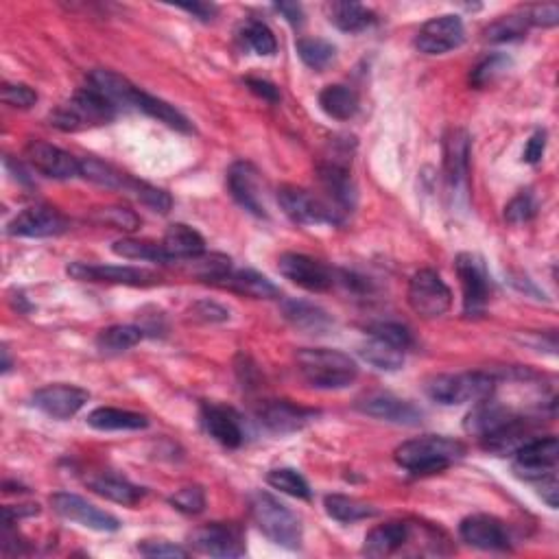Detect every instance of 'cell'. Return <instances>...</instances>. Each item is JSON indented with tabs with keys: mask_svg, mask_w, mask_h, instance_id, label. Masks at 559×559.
I'll return each mask as SVG.
<instances>
[{
	"mask_svg": "<svg viewBox=\"0 0 559 559\" xmlns=\"http://www.w3.org/2000/svg\"><path fill=\"white\" fill-rule=\"evenodd\" d=\"M535 210H538V206H535V199L531 193H520L518 197H514L507 204L505 208V219L511 223V225H520V223H527L535 217Z\"/></svg>",
	"mask_w": 559,
	"mask_h": 559,
	"instance_id": "49",
	"label": "cell"
},
{
	"mask_svg": "<svg viewBox=\"0 0 559 559\" xmlns=\"http://www.w3.org/2000/svg\"><path fill=\"white\" fill-rule=\"evenodd\" d=\"M51 507L62 518H66L70 522H77V525L92 529V531L112 533V531L121 529V522H118V518L107 514V511L99 509L97 505L88 503L86 498H81L77 494L57 492L51 496Z\"/></svg>",
	"mask_w": 559,
	"mask_h": 559,
	"instance_id": "14",
	"label": "cell"
},
{
	"mask_svg": "<svg viewBox=\"0 0 559 559\" xmlns=\"http://www.w3.org/2000/svg\"><path fill=\"white\" fill-rule=\"evenodd\" d=\"M195 551L210 557H243L247 553L245 533L232 522H210L188 535Z\"/></svg>",
	"mask_w": 559,
	"mask_h": 559,
	"instance_id": "10",
	"label": "cell"
},
{
	"mask_svg": "<svg viewBox=\"0 0 559 559\" xmlns=\"http://www.w3.org/2000/svg\"><path fill=\"white\" fill-rule=\"evenodd\" d=\"M88 485L94 494H99V496L107 498V501L125 505V507L136 505L140 498L145 496V490H142V487L129 483L127 479L112 477V474H101V477H94L88 481Z\"/></svg>",
	"mask_w": 559,
	"mask_h": 559,
	"instance_id": "34",
	"label": "cell"
},
{
	"mask_svg": "<svg viewBox=\"0 0 559 559\" xmlns=\"http://www.w3.org/2000/svg\"><path fill=\"white\" fill-rule=\"evenodd\" d=\"M511 66V59L507 55H490L485 57L481 64L474 66V70L470 73V83L474 88H485L487 83L496 81L503 73H507V68Z\"/></svg>",
	"mask_w": 559,
	"mask_h": 559,
	"instance_id": "46",
	"label": "cell"
},
{
	"mask_svg": "<svg viewBox=\"0 0 559 559\" xmlns=\"http://www.w3.org/2000/svg\"><path fill=\"white\" fill-rule=\"evenodd\" d=\"M317 411L297 407L289 400H267L256 409V420L263 424L267 431L276 435H291L302 431L306 424L317 418Z\"/></svg>",
	"mask_w": 559,
	"mask_h": 559,
	"instance_id": "21",
	"label": "cell"
},
{
	"mask_svg": "<svg viewBox=\"0 0 559 559\" xmlns=\"http://www.w3.org/2000/svg\"><path fill=\"white\" fill-rule=\"evenodd\" d=\"M68 230V221L62 212L51 206H29L18 212L7 225L9 236H22V239H51Z\"/></svg>",
	"mask_w": 559,
	"mask_h": 559,
	"instance_id": "15",
	"label": "cell"
},
{
	"mask_svg": "<svg viewBox=\"0 0 559 559\" xmlns=\"http://www.w3.org/2000/svg\"><path fill=\"white\" fill-rule=\"evenodd\" d=\"M162 245L166 249V254L171 256V260H190L197 258L206 252V241L195 228H190L186 223H173L169 230H166Z\"/></svg>",
	"mask_w": 559,
	"mask_h": 559,
	"instance_id": "30",
	"label": "cell"
},
{
	"mask_svg": "<svg viewBox=\"0 0 559 559\" xmlns=\"http://www.w3.org/2000/svg\"><path fill=\"white\" fill-rule=\"evenodd\" d=\"M88 86L101 94V97L114 105L118 112L121 110H136V99H138V88L134 86L132 81H127L123 75L114 73V70H92L90 77H88Z\"/></svg>",
	"mask_w": 559,
	"mask_h": 559,
	"instance_id": "26",
	"label": "cell"
},
{
	"mask_svg": "<svg viewBox=\"0 0 559 559\" xmlns=\"http://www.w3.org/2000/svg\"><path fill=\"white\" fill-rule=\"evenodd\" d=\"M180 9L188 11V14H193L197 20H204V22H210L214 16H217V5H210V3H184V5H177Z\"/></svg>",
	"mask_w": 559,
	"mask_h": 559,
	"instance_id": "58",
	"label": "cell"
},
{
	"mask_svg": "<svg viewBox=\"0 0 559 559\" xmlns=\"http://www.w3.org/2000/svg\"><path fill=\"white\" fill-rule=\"evenodd\" d=\"M112 252L127 260H149V263H160L169 265L173 263L171 256L166 254L162 243L153 241H142V239H121L112 245Z\"/></svg>",
	"mask_w": 559,
	"mask_h": 559,
	"instance_id": "37",
	"label": "cell"
},
{
	"mask_svg": "<svg viewBox=\"0 0 559 559\" xmlns=\"http://www.w3.org/2000/svg\"><path fill=\"white\" fill-rule=\"evenodd\" d=\"M97 217L99 223L110 225L114 230H125V232H136L140 228V217L129 208H118V206H110V208H101L97 210Z\"/></svg>",
	"mask_w": 559,
	"mask_h": 559,
	"instance_id": "48",
	"label": "cell"
},
{
	"mask_svg": "<svg viewBox=\"0 0 559 559\" xmlns=\"http://www.w3.org/2000/svg\"><path fill=\"white\" fill-rule=\"evenodd\" d=\"M86 422L94 431H142L149 426L147 415L114 407L94 409Z\"/></svg>",
	"mask_w": 559,
	"mask_h": 559,
	"instance_id": "31",
	"label": "cell"
},
{
	"mask_svg": "<svg viewBox=\"0 0 559 559\" xmlns=\"http://www.w3.org/2000/svg\"><path fill=\"white\" fill-rule=\"evenodd\" d=\"M116 114L118 110L114 105L86 86L73 99L57 107L51 114V125L57 127L59 132H83V129L101 127L114 121Z\"/></svg>",
	"mask_w": 559,
	"mask_h": 559,
	"instance_id": "4",
	"label": "cell"
},
{
	"mask_svg": "<svg viewBox=\"0 0 559 559\" xmlns=\"http://www.w3.org/2000/svg\"><path fill=\"white\" fill-rule=\"evenodd\" d=\"M514 470L522 479L540 481L546 474H553L557 459H559V444L557 437H531L529 442L522 444L516 450Z\"/></svg>",
	"mask_w": 559,
	"mask_h": 559,
	"instance_id": "18",
	"label": "cell"
},
{
	"mask_svg": "<svg viewBox=\"0 0 559 559\" xmlns=\"http://www.w3.org/2000/svg\"><path fill=\"white\" fill-rule=\"evenodd\" d=\"M88 400L90 394L86 389L75 385H64V383L42 387L35 391L31 398L35 409H40L42 413L55 420H70L73 415H77L83 407H86Z\"/></svg>",
	"mask_w": 559,
	"mask_h": 559,
	"instance_id": "20",
	"label": "cell"
},
{
	"mask_svg": "<svg viewBox=\"0 0 559 559\" xmlns=\"http://www.w3.org/2000/svg\"><path fill=\"white\" fill-rule=\"evenodd\" d=\"M529 22L538 27H555L559 22V7L557 5H538L529 11Z\"/></svg>",
	"mask_w": 559,
	"mask_h": 559,
	"instance_id": "53",
	"label": "cell"
},
{
	"mask_svg": "<svg viewBox=\"0 0 559 559\" xmlns=\"http://www.w3.org/2000/svg\"><path fill=\"white\" fill-rule=\"evenodd\" d=\"M267 483L273 490H280L282 494H289L293 498H302L308 501L311 498V485L302 477L300 472L293 468H276L267 474Z\"/></svg>",
	"mask_w": 559,
	"mask_h": 559,
	"instance_id": "43",
	"label": "cell"
},
{
	"mask_svg": "<svg viewBox=\"0 0 559 559\" xmlns=\"http://www.w3.org/2000/svg\"><path fill=\"white\" fill-rule=\"evenodd\" d=\"M123 190L127 195H132L134 199H138L142 206H147L149 210L153 212H160V214H166L171 208H173V199L171 195L166 193V190L158 188V186H151L147 182H140V180H134V177H129L127 175V180H125V186Z\"/></svg>",
	"mask_w": 559,
	"mask_h": 559,
	"instance_id": "39",
	"label": "cell"
},
{
	"mask_svg": "<svg viewBox=\"0 0 559 559\" xmlns=\"http://www.w3.org/2000/svg\"><path fill=\"white\" fill-rule=\"evenodd\" d=\"M284 319L297 330L306 332V335H326V332L335 326V321L324 311V308L302 302V300H287L282 302Z\"/></svg>",
	"mask_w": 559,
	"mask_h": 559,
	"instance_id": "28",
	"label": "cell"
},
{
	"mask_svg": "<svg viewBox=\"0 0 559 559\" xmlns=\"http://www.w3.org/2000/svg\"><path fill=\"white\" fill-rule=\"evenodd\" d=\"M359 411L370 415V418L402 424V426H418L422 422V411L409 400H400L389 394H376L359 402Z\"/></svg>",
	"mask_w": 559,
	"mask_h": 559,
	"instance_id": "25",
	"label": "cell"
},
{
	"mask_svg": "<svg viewBox=\"0 0 559 559\" xmlns=\"http://www.w3.org/2000/svg\"><path fill=\"white\" fill-rule=\"evenodd\" d=\"M297 370L315 389H346L359 378V365L350 354L330 348H304L295 354Z\"/></svg>",
	"mask_w": 559,
	"mask_h": 559,
	"instance_id": "1",
	"label": "cell"
},
{
	"mask_svg": "<svg viewBox=\"0 0 559 559\" xmlns=\"http://www.w3.org/2000/svg\"><path fill=\"white\" fill-rule=\"evenodd\" d=\"M409 304L415 313L424 319H437L453 306V291L442 280L437 271L422 269L409 282Z\"/></svg>",
	"mask_w": 559,
	"mask_h": 559,
	"instance_id": "8",
	"label": "cell"
},
{
	"mask_svg": "<svg viewBox=\"0 0 559 559\" xmlns=\"http://www.w3.org/2000/svg\"><path fill=\"white\" fill-rule=\"evenodd\" d=\"M68 276L81 282H107V284H125V287H149L160 278L153 271L138 267H114V265H88L73 263L68 265Z\"/></svg>",
	"mask_w": 559,
	"mask_h": 559,
	"instance_id": "22",
	"label": "cell"
},
{
	"mask_svg": "<svg viewBox=\"0 0 559 559\" xmlns=\"http://www.w3.org/2000/svg\"><path fill=\"white\" fill-rule=\"evenodd\" d=\"M25 156L35 171L42 173L44 177H51V180H73V177H81L79 160L70 156L68 151L51 145V142L31 140L25 149Z\"/></svg>",
	"mask_w": 559,
	"mask_h": 559,
	"instance_id": "19",
	"label": "cell"
},
{
	"mask_svg": "<svg viewBox=\"0 0 559 559\" xmlns=\"http://www.w3.org/2000/svg\"><path fill=\"white\" fill-rule=\"evenodd\" d=\"M228 188L236 204L258 219H267L265 188L260 182V173L254 164L234 162L228 171Z\"/></svg>",
	"mask_w": 559,
	"mask_h": 559,
	"instance_id": "16",
	"label": "cell"
},
{
	"mask_svg": "<svg viewBox=\"0 0 559 559\" xmlns=\"http://www.w3.org/2000/svg\"><path fill=\"white\" fill-rule=\"evenodd\" d=\"M444 175L448 193L466 199L470 175V136L466 129H448L444 136Z\"/></svg>",
	"mask_w": 559,
	"mask_h": 559,
	"instance_id": "12",
	"label": "cell"
},
{
	"mask_svg": "<svg viewBox=\"0 0 559 559\" xmlns=\"http://www.w3.org/2000/svg\"><path fill=\"white\" fill-rule=\"evenodd\" d=\"M339 158H350L348 145L343 149H337L330 158L317 164V180L321 184V190L326 193L324 201L343 221L356 206V186L352 182L348 160Z\"/></svg>",
	"mask_w": 559,
	"mask_h": 559,
	"instance_id": "6",
	"label": "cell"
},
{
	"mask_svg": "<svg viewBox=\"0 0 559 559\" xmlns=\"http://www.w3.org/2000/svg\"><path fill=\"white\" fill-rule=\"evenodd\" d=\"M249 514L260 533L269 538L273 544L284 546L289 551L302 549L304 527L295 511L280 503L276 496L267 492H254L249 496Z\"/></svg>",
	"mask_w": 559,
	"mask_h": 559,
	"instance_id": "2",
	"label": "cell"
},
{
	"mask_svg": "<svg viewBox=\"0 0 559 559\" xmlns=\"http://www.w3.org/2000/svg\"><path fill=\"white\" fill-rule=\"evenodd\" d=\"M337 49L328 40L321 38H302L297 40V55L302 62L313 70H324L332 59H335Z\"/></svg>",
	"mask_w": 559,
	"mask_h": 559,
	"instance_id": "45",
	"label": "cell"
},
{
	"mask_svg": "<svg viewBox=\"0 0 559 559\" xmlns=\"http://www.w3.org/2000/svg\"><path fill=\"white\" fill-rule=\"evenodd\" d=\"M273 9H276L278 14H282L284 18H287L289 25H293V27H302L304 25V9H302V5H297V3H278V5H273Z\"/></svg>",
	"mask_w": 559,
	"mask_h": 559,
	"instance_id": "57",
	"label": "cell"
},
{
	"mask_svg": "<svg viewBox=\"0 0 559 559\" xmlns=\"http://www.w3.org/2000/svg\"><path fill=\"white\" fill-rule=\"evenodd\" d=\"M544 151H546V132H544V129H538V132H535L529 138L525 153H522V156H525L527 164H538L544 156Z\"/></svg>",
	"mask_w": 559,
	"mask_h": 559,
	"instance_id": "54",
	"label": "cell"
},
{
	"mask_svg": "<svg viewBox=\"0 0 559 559\" xmlns=\"http://www.w3.org/2000/svg\"><path fill=\"white\" fill-rule=\"evenodd\" d=\"M169 503L177 511H182V514L197 516V514H201V511L206 509V492L201 490L199 485H188V487H182V490H177L169 498Z\"/></svg>",
	"mask_w": 559,
	"mask_h": 559,
	"instance_id": "47",
	"label": "cell"
},
{
	"mask_svg": "<svg viewBox=\"0 0 559 559\" xmlns=\"http://www.w3.org/2000/svg\"><path fill=\"white\" fill-rule=\"evenodd\" d=\"M411 348V332L402 324L385 321L370 330V339L361 348V356L380 372H396Z\"/></svg>",
	"mask_w": 559,
	"mask_h": 559,
	"instance_id": "7",
	"label": "cell"
},
{
	"mask_svg": "<svg viewBox=\"0 0 559 559\" xmlns=\"http://www.w3.org/2000/svg\"><path fill=\"white\" fill-rule=\"evenodd\" d=\"M145 337V330L138 326H110L99 332L97 337V348L103 354H121L127 352L129 348L138 346V343Z\"/></svg>",
	"mask_w": 559,
	"mask_h": 559,
	"instance_id": "38",
	"label": "cell"
},
{
	"mask_svg": "<svg viewBox=\"0 0 559 559\" xmlns=\"http://www.w3.org/2000/svg\"><path fill=\"white\" fill-rule=\"evenodd\" d=\"M136 110L145 112L151 118H158L160 123H164L166 127L175 129V132H182V134H193V123L188 121V118L173 107L171 103H166L158 97H153V94L147 92H138V99H136Z\"/></svg>",
	"mask_w": 559,
	"mask_h": 559,
	"instance_id": "33",
	"label": "cell"
},
{
	"mask_svg": "<svg viewBox=\"0 0 559 559\" xmlns=\"http://www.w3.org/2000/svg\"><path fill=\"white\" fill-rule=\"evenodd\" d=\"M201 424L214 442L225 448H239L245 442L241 418L232 409L221 407V404L206 402L201 407Z\"/></svg>",
	"mask_w": 559,
	"mask_h": 559,
	"instance_id": "24",
	"label": "cell"
},
{
	"mask_svg": "<svg viewBox=\"0 0 559 559\" xmlns=\"http://www.w3.org/2000/svg\"><path fill=\"white\" fill-rule=\"evenodd\" d=\"M324 507H326V514L339 522H359L365 518H374L378 514L376 507L359 501V498L343 496V494L326 496Z\"/></svg>",
	"mask_w": 559,
	"mask_h": 559,
	"instance_id": "36",
	"label": "cell"
},
{
	"mask_svg": "<svg viewBox=\"0 0 559 559\" xmlns=\"http://www.w3.org/2000/svg\"><path fill=\"white\" fill-rule=\"evenodd\" d=\"M140 555L145 557H188V551L166 540H145L138 544Z\"/></svg>",
	"mask_w": 559,
	"mask_h": 559,
	"instance_id": "51",
	"label": "cell"
},
{
	"mask_svg": "<svg viewBox=\"0 0 559 559\" xmlns=\"http://www.w3.org/2000/svg\"><path fill=\"white\" fill-rule=\"evenodd\" d=\"M455 269L463 291V315H481L490 302V276H487L483 260L474 254H459Z\"/></svg>",
	"mask_w": 559,
	"mask_h": 559,
	"instance_id": "11",
	"label": "cell"
},
{
	"mask_svg": "<svg viewBox=\"0 0 559 559\" xmlns=\"http://www.w3.org/2000/svg\"><path fill=\"white\" fill-rule=\"evenodd\" d=\"M190 313H193L195 319L199 321H225V319H230V311L228 308H223L219 306L217 302H197L193 308H190Z\"/></svg>",
	"mask_w": 559,
	"mask_h": 559,
	"instance_id": "52",
	"label": "cell"
},
{
	"mask_svg": "<svg viewBox=\"0 0 559 559\" xmlns=\"http://www.w3.org/2000/svg\"><path fill=\"white\" fill-rule=\"evenodd\" d=\"M217 287L254 297V300H276V297H280V289L276 284L254 269H232L228 276L217 282Z\"/></svg>",
	"mask_w": 559,
	"mask_h": 559,
	"instance_id": "29",
	"label": "cell"
},
{
	"mask_svg": "<svg viewBox=\"0 0 559 559\" xmlns=\"http://www.w3.org/2000/svg\"><path fill=\"white\" fill-rule=\"evenodd\" d=\"M188 271L195 273L197 278L217 284L221 278L232 271V260L223 254H201L188 260Z\"/></svg>",
	"mask_w": 559,
	"mask_h": 559,
	"instance_id": "42",
	"label": "cell"
},
{
	"mask_svg": "<svg viewBox=\"0 0 559 559\" xmlns=\"http://www.w3.org/2000/svg\"><path fill=\"white\" fill-rule=\"evenodd\" d=\"M540 485V496L544 498L546 503H549L551 509H557V496H559V487H557V477L555 472L553 474H546L538 481Z\"/></svg>",
	"mask_w": 559,
	"mask_h": 559,
	"instance_id": "56",
	"label": "cell"
},
{
	"mask_svg": "<svg viewBox=\"0 0 559 559\" xmlns=\"http://www.w3.org/2000/svg\"><path fill=\"white\" fill-rule=\"evenodd\" d=\"M466 40V29L459 16L446 14L428 20L415 35V49L424 55H444L455 51Z\"/></svg>",
	"mask_w": 559,
	"mask_h": 559,
	"instance_id": "17",
	"label": "cell"
},
{
	"mask_svg": "<svg viewBox=\"0 0 559 559\" xmlns=\"http://www.w3.org/2000/svg\"><path fill=\"white\" fill-rule=\"evenodd\" d=\"M79 169H81V177L97 186L103 188H114V190H123L127 175L116 171L112 164H105L103 160L97 158H81L79 160Z\"/></svg>",
	"mask_w": 559,
	"mask_h": 559,
	"instance_id": "40",
	"label": "cell"
},
{
	"mask_svg": "<svg viewBox=\"0 0 559 559\" xmlns=\"http://www.w3.org/2000/svg\"><path fill=\"white\" fill-rule=\"evenodd\" d=\"M531 27L529 16L527 14H511V16H503L501 20L492 22L490 27L485 29V40L494 42V44H503V42H514L520 40Z\"/></svg>",
	"mask_w": 559,
	"mask_h": 559,
	"instance_id": "41",
	"label": "cell"
},
{
	"mask_svg": "<svg viewBox=\"0 0 559 559\" xmlns=\"http://www.w3.org/2000/svg\"><path fill=\"white\" fill-rule=\"evenodd\" d=\"M319 105L330 118L350 121L359 112V94L348 86H326L319 92Z\"/></svg>",
	"mask_w": 559,
	"mask_h": 559,
	"instance_id": "35",
	"label": "cell"
},
{
	"mask_svg": "<svg viewBox=\"0 0 559 559\" xmlns=\"http://www.w3.org/2000/svg\"><path fill=\"white\" fill-rule=\"evenodd\" d=\"M396 463L400 468L413 474H431L442 472L453 463L466 457V446L459 439H450L444 435H424L418 439H409L396 448Z\"/></svg>",
	"mask_w": 559,
	"mask_h": 559,
	"instance_id": "3",
	"label": "cell"
},
{
	"mask_svg": "<svg viewBox=\"0 0 559 559\" xmlns=\"http://www.w3.org/2000/svg\"><path fill=\"white\" fill-rule=\"evenodd\" d=\"M411 525L409 522H385V525L374 527L365 535L363 555L367 557H389L400 553L404 546L411 542Z\"/></svg>",
	"mask_w": 559,
	"mask_h": 559,
	"instance_id": "27",
	"label": "cell"
},
{
	"mask_svg": "<svg viewBox=\"0 0 559 559\" xmlns=\"http://www.w3.org/2000/svg\"><path fill=\"white\" fill-rule=\"evenodd\" d=\"M278 204L287 217L297 225H339L343 223L324 197L313 195L311 190L297 186H282L278 190Z\"/></svg>",
	"mask_w": 559,
	"mask_h": 559,
	"instance_id": "9",
	"label": "cell"
},
{
	"mask_svg": "<svg viewBox=\"0 0 559 559\" xmlns=\"http://www.w3.org/2000/svg\"><path fill=\"white\" fill-rule=\"evenodd\" d=\"M278 271L297 287L311 293H324L335 287V273L326 265H321L319 260L304 254H282L278 258Z\"/></svg>",
	"mask_w": 559,
	"mask_h": 559,
	"instance_id": "13",
	"label": "cell"
},
{
	"mask_svg": "<svg viewBox=\"0 0 559 559\" xmlns=\"http://www.w3.org/2000/svg\"><path fill=\"white\" fill-rule=\"evenodd\" d=\"M241 38L256 55L271 57V55H276V51H278L276 35H273V31L265 25V22H260V20H247L243 31H241Z\"/></svg>",
	"mask_w": 559,
	"mask_h": 559,
	"instance_id": "44",
	"label": "cell"
},
{
	"mask_svg": "<svg viewBox=\"0 0 559 559\" xmlns=\"http://www.w3.org/2000/svg\"><path fill=\"white\" fill-rule=\"evenodd\" d=\"M496 380L485 372H466V374H439L426 380V396L444 407L455 404L481 402L492 398Z\"/></svg>",
	"mask_w": 559,
	"mask_h": 559,
	"instance_id": "5",
	"label": "cell"
},
{
	"mask_svg": "<svg viewBox=\"0 0 559 559\" xmlns=\"http://www.w3.org/2000/svg\"><path fill=\"white\" fill-rule=\"evenodd\" d=\"M3 101L11 107H18V110H29L38 103V92L25 86V83H5Z\"/></svg>",
	"mask_w": 559,
	"mask_h": 559,
	"instance_id": "50",
	"label": "cell"
},
{
	"mask_svg": "<svg viewBox=\"0 0 559 559\" xmlns=\"http://www.w3.org/2000/svg\"><path fill=\"white\" fill-rule=\"evenodd\" d=\"M326 16L330 25H335L343 33H361L374 25V11L359 3H328Z\"/></svg>",
	"mask_w": 559,
	"mask_h": 559,
	"instance_id": "32",
	"label": "cell"
},
{
	"mask_svg": "<svg viewBox=\"0 0 559 559\" xmlns=\"http://www.w3.org/2000/svg\"><path fill=\"white\" fill-rule=\"evenodd\" d=\"M461 540L481 551H509L511 538L503 520L487 514H474L461 520Z\"/></svg>",
	"mask_w": 559,
	"mask_h": 559,
	"instance_id": "23",
	"label": "cell"
},
{
	"mask_svg": "<svg viewBox=\"0 0 559 559\" xmlns=\"http://www.w3.org/2000/svg\"><path fill=\"white\" fill-rule=\"evenodd\" d=\"M245 83H247V88L256 94V97L265 99L269 103H278L280 101V90L273 86V83H269L265 79H254V77L245 79Z\"/></svg>",
	"mask_w": 559,
	"mask_h": 559,
	"instance_id": "55",
	"label": "cell"
}]
</instances>
